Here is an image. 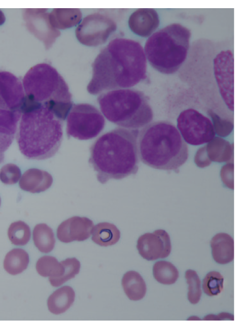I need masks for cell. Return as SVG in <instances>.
<instances>
[{
  "instance_id": "1",
  "label": "cell",
  "mask_w": 242,
  "mask_h": 322,
  "mask_svg": "<svg viewBox=\"0 0 242 322\" xmlns=\"http://www.w3.org/2000/svg\"><path fill=\"white\" fill-rule=\"evenodd\" d=\"M147 68L144 49L138 42L115 39L95 58L87 91L96 95L107 90L133 87L146 78Z\"/></svg>"
},
{
  "instance_id": "2",
  "label": "cell",
  "mask_w": 242,
  "mask_h": 322,
  "mask_svg": "<svg viewBox=\"0 0 242 322\" xmlns=\"http://www.w3.org/2000/svg\"><path fill=\"white\" fill-rule=\"evenodd\" d=\"M139 130L116 128L102 134L90 147L89 164L102 184L137 173Z\"/></svg>"
},
{
  "instance_id": "3",
  "label": "cell",
  "mask_w": 242,
  "mask_h": 322,
  "mask_svg": "<svg viewBox=\"0 0 242 322\" xmlns=\"http://www.w3.org/2000/svg\"><path fill=\"white\" fill-rule=\"evenodd\" d=\"M137 147L141 160L158 170H176L189 156L188 146L177 127L166 120L150 122L141 129Z\"/></svg>"
},
{
  "instance_id": "4",
  "label": "cell",
  "mask_w": 242,
  "mask_h": 322,
  "mask_svg": "<svg viewBox=\"0 0 242 322\" xmlns=\"http://www.w3.org/2000/svg\"><path fill=\"white\" fill-rule=\"evenodd\" d=\"M17 141L21 153L27 158L42 160L53 156L63 137V121L43 107L21 110Z\"/></svg>"
},
{
  "instance_id": "5",
  "label": "cell",
  "mask_w": 242,
  "mask_h": 322,
  "mask_svg": "<svg viewBox=\"0 0 242 322\" xmlns=\"http://www.w3.org/2000/svg\"><path fill=\"white\" fill-rule=\"evenodd\" d=\"M22 84L25 94L23 106L43 107L64 121L72 106V95L63 77L47 63L31 67L25 75Z\"/></svg>"
},
{
  "instance_id": "6",
  "label": "cell",
  "mask_w": 242,
  "mask_h": 322,
  "mask_svg": "<svg viewBox=\"0 0 242 322\" xmlns=\"http://www.w3.org/2000/svg\"><path fill=\"white\" fill-rule=\"evenodd\" d=\"M191 36L190 30L179 23L169 24L154 32L144 48L147 60L161 73H175L186 59Z\"/></svg>"
},
{
  "instance_id": "7",
  "label": "cell",
  "mask_w": 242,
  "mask_h": 322,
  "mask_svg": "<svg viewBox=\"0 0 242 322\" xmlns=\"http://www.w3.org/2000/svg\"><path fill=\"white\" fill-rule=\"evenodd\" d=\"M97 102L107 120L125 128L138 130L153 119V112L147 97L137 90H110L100 94Z\"/></svg>"
},
{
  "instance_id": "8",
  "label": "cell",
  "mask_w": 242,
  "mask_h": 322,
  "mask_svg": "<svg viewBox=\"0 0 242 322\" xmlns=\"http://www.w3.org/2000/svg\"><path fill=\"white\" fill-rule=\"evenodd\" d=\"M66 134L81 140L93 139L102 131L105 119L100 112L89 104H75L67 116Z\"/></svg>"
},
{
  "instance_id": "9",
  "label": "cell",
  "mask_w": 242,
  "mask_h": 322,
  "mask_svg": "<svg viewBox=\"0 0 242 322\" xmlns=\"http://www.w3.org/2000/svg\"><path fill=\"white\" fill-rule=\"evenodd\" d=\"M177 126L184 141L193 146L211 141L216 133L211 120L198 111L189 108L182 111L177 119Z\"/></svg>"
},
{
  "instance_id": "10",
  "label": "cell",
  "mask_w": 242,
  "mask_h": 322,
  "mask_svg": "<svg viewBox=\"0 0 242 322\" xmlns=\"http://www.w3.org/2000/svg\"><path fill=\"white\" fill-rule=\"evenodd\" d=\"M214 70L221 95L229 109L233 111L234 56L232 51H222L216 55Z\"/></svg>"
},
{
  "instance_id": "11",
  "label": "cell",
  "mask_w": 242,
  "mask_h": 322,
  "mask_svg": "<svg viewBox=\"0 0 242 322\" xmlns=\"http://www.w3.org/2000/svg\"><path fill=\"white\" fill-rule=\"evenodd\" d=\"M116 28L115 23L100 14L85 17L76 29V36L83 44L96 46L105 42Z\"/></svg>"
},
{
  "instance_id": "12",
  "label": "cell",
  "mask_w": 242,
  "mask_h": 322,
  "mask_svg": "<svg viewBox=\"0 0 242 322\" xmlns=\"http://www.w3.org/2000/svg\"><path fill=\"white\" fill-rule=\"evenodd\" d=\"M23 84L13 74L0 72V109L19 110L25 99Z\"/></svg>"
},
{
  "instance_id": "13",
  "label": "cell",
  "mask_w": 242,
  "mask_h": 322,
  "mask_svg": "<svg viewBox=\"0 0 242 322\" xmlns=\"http://www.w3.org/2000/svg\"><path fill=\"white\" fill-rule=\"evenodd\" d=\"M93 222L86 217H73L62 222L58 227L57 236L61 242L83 241L92 233Z\"/></svg>"
},
{
  "instance_id": "14",
  "label": "cell",
  "mask_w": 242,
  "mask_h": 322,
  "mask_svg": "<svg viewBox=\"0 0 242 322\" xmlns=\"http://www.w3.org/2000/svg\"><path fill=\"white\" fill-rule=\"evenodd\" d=\"M160 24V19L157 11L151 8L139 9L130 15L128 25L131 30L142 37L152 35Z\"/></svg>"
},
{
  "instance_id": "15",
  "label": "cell",
  "mask_w": 242,
  "mask_h": 322,
  "mask_svg": "<svg viewBox=\"0 0 242 322\" xmlns=\"http://www.w3.org/2000/svg\"><path fill=\"white\" fill-rule=\"evenodd\" d=\"M21 114L19 110L0 109V164L4 160V153L14 139Z\"/></svg>"
},
{
  "instance_id": "16",
  "label": "cell",
  "mask_w": 242,
  "mask_h": 322,
  "mask_svg": "<svg viewBox=\"0 0 242 322\" xmlns=\"http://www.w3.org/2000/svg\"><path fill=\"white\" fill-rule=\"evenodd\" d=\"M137 248L140 255L148 261L165 258L170 252L169 237L162 242L153 234H145L139 238Z\"/></svg>"
},
{
  "instance_id": "17",
  "label": "cell",
  "mask_w": 242,
  "mask_h": 322,
  "mask_svg": "<svg viewBox=\"0 0 242 322\" xmlns=\"http://www.w3.org/2000/svg\"><path fill=\"white\" fill-rule=\"evenodd\" d=\"M52 182V178L47 172L37 169H30L23 173L19 185L23 190L39 193L50 187Z\"/></svg>"
},
{
  "instance_id": "18",
  "label": "cell",
  "mask_w": 242,
  "mask_h": 322,
  "mask_svg": "<svg viewBox=\"0 0 242 322\" xmlns=\"http://www.w3.org/2000/svg\"><path fill=\"white\" fill-rule=\"evenodd\" d=\"M25 19L29 29L38 37L40 30H45L51 42L58 36V33L50 23L49 14L43 11H28L25 14Z\"/></svg>"
},
{
  "instance_id": "19",
  "label": "cell",
  "mask_w": 242,
  "mask_h": 322,
  "mask_svg": "<svg viewBox=\"0 0 242 322\" xmlns=\"http://www.w3.org/2000/svg\"><path fill=\"white\" fill-rule=\"evenodd\" d=\"M75 298V293L72 287H61L49 296L47 301L48 309L54 314L62 313L72 306Z\"/></svg>"
},
{
  "instance_id": "20",
  "label": "cell",
  "mask_w": 242,
  "mask_h": 322,
  "mask_svg": "<svg viewBox=\"0 0 242 322\" xmlns=\"http://www.w3.org/2000/svg\"><path fill=\"white\" fill-rule=\"evenodd\" d=\"M212 255L214 260L220 264L232 262L234 258L233 244L232 239L227 235H216L212 242Z\"/></svg>"
},
{
  "instance_id": "21",
  "label": "cell",
  "mask_w": 242,
  "mask_h": 322,
  "mask_svg": "<svg viewBox=\"0 0 242 322\" xmlns=\"http://www.w3.org/2000/svg\"><path fill=\"white\" fill-rule=\"evenodd\" d=\"M122 285L125 294L131 300H141L146 295V283L141 275L136 271L127 272L122 279Z\"/></svg>"
},
{
  "instance_id": "22",
  "label": "cell",
  "mask_w": 242,
  "mask_h": 322,
  "mask_svg": "<svg viewBox=\"0 0 242 322\" xmlns=\"http://www.w3.org/2000/svg\"><path fill=\"white\" fill-rule=\"evenodd\" d=\"M91 234L92 241L102 246L115 244L120 237V231L117 227L109 222L97 224L93 228Z\"/></svg>"
},
{
  "instance_id": "23",
  "label": "cell",
  "mask_w": 242,
  "mask_h": 322,
  "mask_svg": "<svg viewBox=\"0 0 242 322\" xmlns=\"http://www.w3.org/2000/svg\"><path fill=\"white\" fill-rule=\"evenodd\" d=\"M29 263V255L23 249L14 248L6 255L4 268L10 274L17 275L26 269Z\"/></svg>"
},
{
  "instance_id": "24",
  "label": "cell",
  "mask_w": 242,
  "mask_h": 322,
  "mask_svg": "<svg viewBox=\"0 0 242 322\" xmlns=\"http://www.w3.org/2000/svg\"><path fill=\"white\" fill-rule=\"evenodd\" d=\"M81 14L76 9H55L49 14L51 24L55 28H66L80 22Z\"/></svg>"
},
{
  "instance_id": "25",
  "label": "cell",
  "mask_w": 242,
  "mask_h": 322,
  "mask_svg": "<svg viewBox=\"0 0 242 322\" xmlns=\"http://www.w3.org/2000/svg\"><path fill=\"white\" fill-rule=\"evenodd\" d=\"M33 240L35 246L44 253L51 251L55 243L52 230L45 223L35 226L33 230Z\"/></svg>"
},
{
  "instance_id": "26",
  "label": "cell",
  "mask_w": 242,
  "mask_h": 322,
  "mask_svg": "<svg viewBox=\"0 0 242 322\" xmlns=\"http://www.w3.org/2000/svg\"><path fill=\"white\" fill-rule=\"evenodd\" d=\"M155 279L163 284H172L179 277V271L170 262L160 261L156 262L153 267Z\"/></svg>"
},
{
  "instance_id": "27",
  "label": "cell",
  "mask_w": 242,
  "mask_h": 322,
  "mask_svg": "<svg viewBox=\"0 0 242 322\" xmlns=\"http://www.w3.org/2000/svg\"><path fill=\"white\" fill-rule=\"evenodd\" d=\"M36 270L42 276L56 278L63 274L64 268L61 262L59 263L55 257L46 255L38 260Z\"/></svg>"
},
{
  "instance_id": "28",
  "label": "cell",
  "mask_w": 242,
  "mask_h": 322,
  "mask_svg": "<svg viewBox=\"0 0 242 322\" xmlns=\"http://www.w3.org/2000/svg\"><path fill=\"white\" fill-rule=\"evenodd\" d=\"M8 235L12 244L23 246L26 244L30 240V229L25 222L17 221L10 224Z\"/></svg>"
},
{
  "instance_id": "29",
  "label": "cell",
  "mask_w": 242,
  "mask_h": 322,
  "mask_svg": "<svg viewBox=\"0 0 242 322\" xmlns=\"http://www.w3.org/2000/svg\"><path fill=\"white\" fill-rule=\"evenodd\" d=\"M61 262L64 268L63 274L58 278H49L51 284L55 287L59 286L74 278L80 271V263L76 258H68Z\"/></svg>"
},
{
  "instance_id": "30",
  "label": "cell",
  "mask_w": 242,
  "mask_h": 322,
  "mask_svg": "<svg viewBox=\"0 0 242 322\" xmlns=\"http://www.w3.org/2000/svg\"><path fill=\"white\" fill-rule=\"evenodd\" d=\"M223 282L224 278L220 273L216 271H211L203 279V291L209 296H216L222 291Z\"/></svg>"
},
{
  "instance_id": "31",
  "label": "cell",
  "mask_w": 242,
  "mask_h": 322,
  "mask_svg": "<svg viewBox=\"0 0 242 322\" xmlns=\"http://www.w3.org/2000/svg\"><path fill=\"white\" fill-rule=\"evenodd\" d=\"M185 278L189 285L188 299L191 304H197L202 293L199 277L195 271L189 269L185 272Z\"/></svg>"
},
{
  "instance_id": "32",
  "label": "cell",
  "mask_w": 242,
  "mask_h": 322,
  "mask_svg": "<svg viewBox=\"0 0 242 322\" xmlns=\"http://www.w3.org/2000/svg\"><path fill=\"white\" fill-rule=\"evenodd\" d=\"M21 175L20 169L13 164H7L0 169V180L6 184L16 183Z\"/></svg>"
},
{
  "instance_id": "33",
  "label": "cell",
  "mask_w": 242,
  "mask_h": 322,
  "mask_svg": "<svg viewBox=\"0 0 242 322\" xmlns=\"http://www.w3.org/2000/svg\"><path fill=\"white\" fill-rule=\"evenodd\" d=\"M234 316L232 314L226 312H222L218 315L210 314L205 316L203 320H233Z\"/></svg>"
},
{
  "instance_id": "34",
  "label": "cell",
  "mask_w": 242,
  "mask_h": 322,
  "mask_svg": "<svg viewBox=\"0 0 242 322\" xmlns=\"http://www.w3.org/2000/svg\"><path fill=\"white\" fill-rule=\"evenodd\" d=\"M5 20V15L3 13L0 11V25L4 23Z\"/></svg>"
},
{
  "instance_id": "35",
  "label": "cell",
  "mask_w": 242,
  "mask_h": 322,
  "mask_svg": "<svg viewBox=\"0 0 242 322\" xmlns=\"http://www.w3.org/2000/svg\"><path fill=\"white\" fill-rule=\"evenodd\" d=\"M188 320H200V318L195 316H193L192 317H189Z\"/></svg>"
},
{
  "instance_id": "36",
  "label": "cell",
  "mask_w": 242,
  "mask_h": 322,
  "mask_svg": "<svg viewBox=\"0 0 242 322\" xmlns=\"http://www.w3.org/2000/svg\"><path fill=\"white\" fill-rule=\"evenodd\" d=\"M0 205H1V198H0Z\"/></svg>"
}]
</instances>
